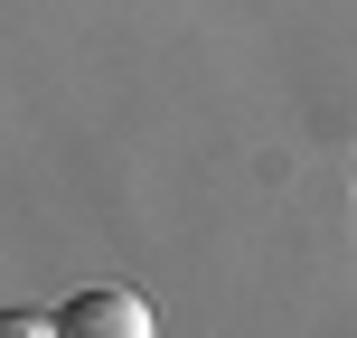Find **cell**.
<instances>
[{"instance_id": "cell-2", "label": "cell", "mask_w": 357, "mask_h": 338, "mask_svg": "<svg viewBox=\"0 0 357 338\" xmlns=\"http://www.w3.org/2000/svg\"><path fill=\"white\" fill-rule=\"evenodd\" d=\"M0 338H66V320H38V310H10V320H0Z\"/></svg>"}, {"instance_id": "cell-1", "label": "cell", "mask_w": 357, "mask_h": 338, "mask_svg": "<svg viewBox=\"0 0 357 338\" xmlns=\"http://www.w3.org/2000/svg\"><path fill=\"white\" fill-rule=\"evenodd\" d=\"M56 320H66V338H160V329H151V310L132 301V291H75Z\"/></svg>"}]
</instances>
